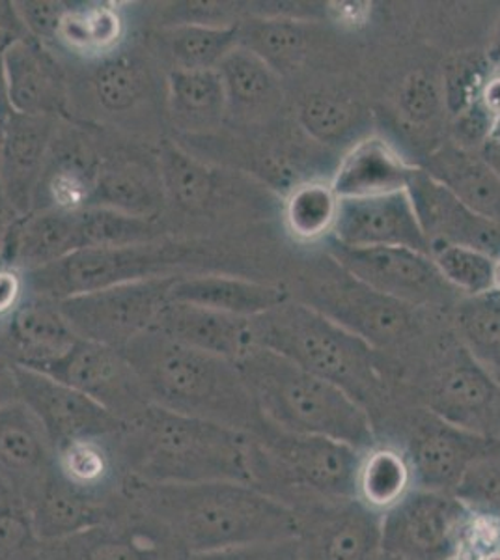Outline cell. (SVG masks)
<instances>
[{
    "label": "cell",
    "instance_id": "f6af8a7d",
    "mask_svg": "<svg viewBox=\"0 0 500 560\" xmlns=\"http://www.w3.org/2000/svg\"><path fill=\"white\" fill-rule=\"evenodd\" d=\"M95 97L108 113H124L137 107L144 97L147 79L133 60L113 57L103 60L94 73Z\"/></svg>",
    "mask_w": 500,
    "mask_h": 560
},
{
    "label": "cell",
    "instance_id": "d4e9b609",
    "mask_svg": "<svg viewBox=\"0 0 500 560\" xmlns=\"http://www.w3.org/2000/svg\"><path fill=\"white\" fill-rule=\"evenodd\" d=\"M51 116L15 115L0 144V182L10 205L25 211L38 189L45 153L51 144Z\"/></svg>",
    "mask_w": 500,
    "mask_h": 560
},
{
    "label": "cell",
    "instance_id": "1f68e13d",
    "mask_svg": "<svg viewBox=\"0 0 500 560\" xmlns=\"http://www.w3.org/2000/svg\"><path fill=\"white\" fill-rule=\"evenodd\" d=\"M168 108L176 126L208 133L226 120V94L217 70H171L166 77Z\"/></svg>",
    "mask_w": 500,
    "mask_h": 560
},
{
    "label": "cell",
    "instance_id": "816d5d0a",
    "mask_svg": "<svg viewBox=\"0 0 500 560\" xmlns=\"http://www.w3.org/2000/svg\"><path fill=\"white\" fill-rule=\"evenodd\" d=\"M234 10L224 2H184L168 10L171 25L230 26L240 21L232 18Z\"/></svg>",
    "mask_w": 500,
    "mask_h": 560
},
{
    "label": "cell",
    "instance_id": "52a82bcc",
    "mask_svg": "<svg viewBox=\"0 0 500 560\" xmlns=\"http://www.w3.org/2000/svg\"><path fill=\"white\" fill-rule=\"evenodd\" d=\"M190 248L165 240L135 247L81 248L51 266L23 273L28 293L62 301L135 280L174 277Z\"/></svg>",
    "mask_w": 500,
    "mask_h": 560
},
{
    "label": "cell",
    "instance_id": "836d02e7",
    "mask_svg": "<svg viewBox=\"0 0 500 560\" xmlns=\"http://www.w3.org/2000/svg\"><path fill=\"white\" fill-rule=\"evenodd\" d=\"M312 23L293 15H260L240 21V45L261 58L280 77L303 62Z\"/></svg>",
    "mask_w": 500,
    "mask_h": 560
},
{
    "label": "cell",
    "instance_id": "681fc988",
    "mask_svg": "<svg viewBox=\"0 0 500 560\" xmlns=\"http://www.w3.org/2000/svg\"><path fill=\"white\" fill-rule=\"evenodd\" d=\"M182 560H301L298 538L260 541L208 553H185Z\"/></svg>",
    "mask_w": 500,
    "mask_h": 560
},
{
    "label": "cell",
    "instance_id": "ee69618b",
    "mask_svg": "<svg viewBox=\"0 0 500 560\" xmlns=\"http://www.w3.org/2000/svg\"><path fill=\"white\" fill-rule=\"evenodd\" d=\"M42 546L25 497L0 478V560H38Z\"/></svg>",
    "mask_w": 500,
    "mask_h": 560
},
{
    "label": "cell",
    "instance_id": "484cf974",
    "mask_svg": "<svg viewBox=\"0 0 500 560\" xmlns=\"http://www.w3.org/2000/svg\"><path fill=\"white\" fill-rule=\"evenodd\" d=\"M290 300L284 288L230 277V275H177L168 292V301L202 306L217 313L241 318H256Z\"/></svg>",
    "mask_w": 500,
    "mask_h": 560
},
{
    "label": "cell",
    "instance_id": "6da1fadb",
    "mask_svg": "<svg viewBox=\"0 0 500 560\" xmlns=\"http://www.w3.org/2000/svg\"><path fill=\"white\" fill-rule=\"evenodd\" d=\"M127 503L165 528L184 553H208L298 536L288 504L248 482L144 485L127 478Z\"/></svg>",
    "mask_w": 500,
    "mask_h": 560
},
{
    "label": "cell",
    "instance_id": "4fadbf2b",
    "mask_svg": "<svg viewBox=\"0 0 500 560\" xmlns=\"http://www.w3.org/2000/svg\"><path fill=\"white\" fill-rule=\"evenodd\" d=\"M13 372L20 400L42 422L55 453L75 441L111 440L124 428L115 415L81 390L21 364H13Z\"/></svg>",
    "mask_w": 500,
    "mask_h": 560
},
{
    "label": "cell",
    "instance_id": "74e56055",
    "mask_svg": "<svg viewBox=\"0 0 500 560\" xmlns=\"http://www.w3.org/2000/svg\"><path fill=\"white\" fill-rule=\"evenodd\" d=\"M55 467L71 486L97 495H108L124 469L116 438L75 441L62 446L55 453Z\"/></svg>",
    "mask_w": 500,
    "mask_h": 560
},
{
    "label": "cell",
    "instance_id": "c3c4849f",
    "mask_svg": "<svg viewBox=\"0 0 500 560\" xmlns=\"http://www.w3.org/2000/svg\"><path fill=\"white\" fill-rule=\"evenodd\" d=\"M456 495L478 516L500 522V456H488L470 467Z\"/></svg>",
    "mask_w": 500,
    "mask_h": 560
},
{
    "label": "cell",
    "instance_id": "f907efd6",
    "mask_svg": "<svg viewBox=\"0 0 500 560\" xmlns=\"http://www.w3.org/2000/svg\"><path fill=\"white\" fill-rule=\"evenodd\" d=\"M15 12L21 23L39 39H58V31L62 25L63 15L70 8L62 2H49V0H28L18 2Z\"/></svg>",
    "mask_w": 500,
    "mask_h": 560
},
{
    "label": "cell",
    "instance_id": "5b68a950",
    "mask_svg": "<svg viewBox=\"0 0 500 560\" xmlns=\"http://www.w3.org/2000/svg\"><path fill=\"white\" fill-rule=\"evenodd\" d=\"M235 364L269 427L340 441L359 451L377 443L372 417L359 401L290 359L253 348Z\"/></svg>",
    "mask_w": 500,
    "mask_h": 560
},
{
    "label": "cell",
    "instance_id": "11a10c76",
    "mask_svg": "<svg viewBox=\"0 0 500 560\" xmlns=\"http://www.w3.org/2000/svg\"><path fill=\"white\" fill-rule=\"evenodd\" d=\"M481 105L488 110L491 120L500 116V73H491L481 94Z\"/></svg>",
    "mask_w": 500,
    "mask_h": 560
},
{
    "label": "cell",
    "instance_id": "277c9868",
    "mask_svg": "<svg viewBox=\"0 0 500 560\" xmlns=\"http://www.w3.org/2000/svg\"><path fill=\"white\" fill-rule=\"evenodd\" d=\"M153 406L258 435L266 420L234 361L148 329L121 350Z\"/></svg>",
    "mask_w": 500,
    "mask_h": 560
},
{
    "label": "cell",
    "instance_id": "d6a6232c",
    "mask_svg": "<svg viewBox=\"0 0 500 560\" xmlns=\"http://www.w3.org/2000/svg\"><path fill=\"white\" fill-rule=\"evenodd\" d=\"M412 490L411 465L399 446L377 441L362 451L354 475V499L359 503L383 516Z\"/></svg>",
    "mask_w": 500,
    "mask_h": 560
},
{
    "label": "cell",
    "instance_id": "ffe728a7",
    "mask_svg": "<svg viewBox=\"0 0 500 560\" xmlns=\"http://www.w3.org/2000/svg\"><path fill=\"white\" fill-rule=\"evenodd\" d=\"M28 509L42 541L63 540L127 516L113 497L97 495L71 486L58 475L57 467L28 499Z\"/></svg>",
    "mask_w": 500,
    "mask_h": 560
},
{
    "label": "cell",
    "instance_id": "7402d4cb",
    "mask_svg": "<svg viewBox=\"0 0 500 560\" xmlns=\"http://www.w3.org/2000/svg\"><path fill=\"white\" fill-rule=\"evenodd\" d=\"M55 471V446L23 401L0 408V478L12 485L26 503Z\"/></svg>",
    "mask_w": 500,
    "mask_h": 560
},
{
    "label": "cell",
    "instance_id": "83f0119b",
    "mask_svg": "<svg viewBox=\"0 0 500 560\" xmlns=\"http://www.w3.org/2000/svg\"><path fill=\"white\" fill-rule=\"evenodd\" d=\"M425 171L463 205L500 226V173L489 161L450 144L431 153Z\"/></svg>",
    "mask_w": 500,
    "mask_h": 560
},
{
    "label": "cell",
    "instance_id": "7bdbcfd3",
    "mask_svg": "<svg viewBox=\"0 0 500 560\" xmlns=\"http://www.w3.org/2000/svg\"><path fill=\"white\" fill-rule=\"evenodd\" d=\"M431 258L450 287L462 298H480L495 292L493 256L476 248L460 245H441L431 250Z\"/></svg>",
    "mask_w": 500,
    "mask_h": 560
},
{
    "label": "cell",
    "instance_id": "db71d44e",
    "mask_svg": "<svg viewBox=\"0 0 500 560\" xmlns=\"http://www.w3.org/2000/svg\"><path fill=\"white\" fill-rule=\"evenodd\" d=\"M18 400H20V395H18L13 363L8 361L7 357L0 355V408Z\"/></svg>",
    "mask_w": 500,
    "mask_h": 560
},
{
    "label": "cell",
    "instance_id": "60d3db41",
    "mask_svg": "<svg viewBox=\"0 0 500 560\" xmlns=\"http://www.w3.org/2000/svg\"><path fill=\"white\" fill-rule=\"evenodd\" d=\"M83 248L135 247L163 240L155 219L129 215L111 208H84L79 211Z\"/></svg>",
    "mask_w": 500,
    "mask_h": 560
},
{
    "label": "cell",
    "instance_id": "f546056e",
    "mask_svg": "<svg viewBox=\"0 0 500 560\" xmlns=\"http://www.w3.org/2000/svg\"><path fill=\"white\" fill-rule=\"evenodd\" d=\"M161 174L137 161H120L94 176L89 208H111L129 215L155 219L165 205Z\"/></svg>",
    "mask_w": 500,
    "mask_h": 560
},
{
    "label": "cell",
    "instance_id": "5bb4252c",
    "mask_svg": "<svg viewBox=\"0 0 500 560\" xmlns=\"http://www.w3.org/2000/svg\"><path fill=\"white\" fill-rule=\"evenodd\" d=\"M338 277L314 292V300L306 305L335 319L380 353L404 346L415 337L418 308L374 292L342 269Z\"/></svg>",
    "mask_w": 500,
    "mask_h": 560
},
{
    "label": "cell",
    "instance_id": "b9f144b4",
    "mask_svg": "<svg viewBox=\"0 0 500 560\" xmlns=\"http://www.w3.org/2000/svg\"><path fill=\"white\" fill-rule=\"evenodd\" d=\"M124 23L113 8L90 7L68 10L58 31V39L84 55H100L115 47L121 38Z\"/></svg>",
    "mask_w": 500,
    "mask_h": 560
},
{
    "label": "cell",
    "instance_id": "d6986e66",
    "mask_svg": "<svg viewBox=\"0 0 500 560\" xmlns=\"http://www.w3.org/2000/svg\"><path fill=\"white\" fill-rule=\"evenodd\" d=\"M418 221L430 242L431 250L441 245L469 247L500 258V226L478 215L450 192L438 179L417 166L407 185Z\"/></svg>",
    "mask_w": 500,
    "mask_h": 560
},
{
    "label": "cell",
    "instance_id": "9f6ffc18",
    "mask_svg": "<svg viewBox=\"0 0 500 560\" xmlns=\"http://www.w3.org/2000/svg\"><path fill=\"white\" fill-rule=\"evenodd\" d=\"M488 58L491 65H500V25L495 33L493 42L489 45Z\"/></svg>",
    "mask_w": 500,
    "mask_h": 560
},
{
    "label": "cell",
    "instance_id": "cb8c5ba5",
    "mask_svg": "<svg viewBox=\"0 0 500 560\" xmlns=\"http://www.w3.org/2000/svg\"><path fill=\"white\" fill-rule=\"evenodd\" d=\"M417 166L381 137L353 142L336 166L330 185L340 198H367L406 191Z\"/></svg>",
    "mask_w": 500,
    "mask_h": 560
},
{
    "label": "cell",
    "instance_id": "ab89813d",
    "mask_svg": "<svg viewBox=\"0 0 500 560\" xmlns=\"http://www.w3.org/2000/svg\"><path fill=\"white\" fill-rule=\"evenodd\" d=\"M340 211V197L330 182L309 179L295 185L284 202V223L295 240L304 243L329 240Z\"/></svg>",
    "mask_w": 500,
    "mask_h": 560
},
{
    "label": "cell",
    "instance_id": "4316f807",
    "mask_svg": "<svg viewBox=\"0 0 500 560\" xmlns=\"http://www.w3.org/2000/svg\"><path fill=\"white\" fill-rule=\"evenodd\" d=\"M217 71L226 94V118L266 120L282 105L284 90L279 73L245 47L237 45Z\"/></svg>",
    "mask_w": 500,
    "mask_h": 560
},
{
    "label": "cell",
    "instance_id": "30bf717a",
    "mask_svg": "<svg viewBox=\"0 0 500 560\" xmlns=\"http://www.w3.org/2000/svg\"><path fill=\"white\" fill-rule=\"evenodd\" d=\"M476 516L456 493L415 488L383 514V553L393 560H456Z\"/></svg>",
    "mask_w": 500,
    "mask_h": 560
},
{
    "label": "cell",
    "instance_id": "603a6c76",
    "mask_svg": "<svg viewBox=\"0 0 500 560\" xmlns=\"http://www.w3.org/2000/svg\"><path fill=\"white\" fill-rule=\"evenodd\" d=\"M153 329L165 332L182 345L234 363L256 348L253 318H241L174 301L163 306Z\"/></svg>",
    "mask_w": 500,
    "mask_h": 560
},
{
    "label": "cell",
    "instance_id": "bcb514c9",
    "mask_svg": "<svg viewBox=\"0 0 500 560\" xmlns=\"http://www.w3.org/2000/svg\"><path fill=\"white\" fill-rule=\"evenodd\" d=\"M491 62L481 57H460L444 71V108L454 116L475 107L481 102V94L491 77Z\"/></svg>",
    "mask_w": 500,
    "mask_h": 560
},
{
    "label": "cell",
    "instance_id": "f35d334b",
    "mask_svg": "<svg viewBox=\"0 0 500 560\" xmlns=\"http://www.w3.org/2000/svg\"><path fill=\"white\" fill-rule=\"evenodd\" d=\"M456 332L463 348L500 385V295L465 298L454 306Z\"/></svg>",
    "mask_w": 500,
    "mask_h": 560
},
{
    "label": "cell",
    "instance_id": "d590c367",
    "mask_svg": "<svg viewBox=\"0 0 500 560\" xmlns=\"http://www.w3.org/2000/svg\"><path fill=\"white\" fill-rule=\"evenodd\" d=\"M298 120L304 133L324 147L361 140L368 113L361 102L333 90H317L299 103Z\"/></svg>",
    "mask_w": 500,
    "mask_h": 560
},
{
    "label": "cell",
    "instance_id": "3957f363",
    "mask_svg": "<svg viewBox=\"0 0 500 560\" xmlns=\"http://www.w3.org/2000/svg\"><path fill=\"white\" fill-rule=\"evenodd\" d=\"M124 472L144 485L248 482L251 435L148 406L116 435Z\"/></svg>",
    "mask_w": 500,
    "mask_h": 560
},
{
    "label": "cell",
    "instance_id": "ba28073f",
    "mask_svg": "<svg viewBox=\"0 0 500 560\" xmlns=\"http://www.w3.org/2000/svg\"><path fill=\"white\" fill-rule=\"evenodd\" d=\"M406 385L415 395L412 404L444 422L484 440H500V385L460 340L441 348Z\"/></svg>",
    "mask_w": 500,
    "mask_h": 560
},
{
    "label": "cell",
    "instance_id": "f1b7e54d",
    "mask_svg": "<svg viewBox=\"0 0 500 560\" xmlns=\"http://www.w3.org/2000/svg\"><path fill=\"white\" fill-rule=\"evenodd\" d=\"M81 211V210H79ZM79 211H62L49 208L26 217L13 230L10 268L23 273L51 266L75 250L83 248Z\"/></svg>",
    "mask_w": 500,
    "mask_h": 560
},
{
    "label": "cell",
    "instance_id": "4dcf8cb0",
    "mask_svg": "<svg viewBox=\"0 0 500 560\" xmlns=\"http://www.w3.org/2000/svg\"><path fill=\"white\" fill-rule=\"evenodd\" d=\"M8 100L15 115L49 116L62 103V89L57 71L42 57V52L15 39L4 52Z\"/></svg>",
    "mask_w": 500,
    "mask_h": 560
},
{
    "label": "cell",
    "instance_id": "ac0fdd59",
    "mask_svg": "<svg viewBox=\"0 0 500 560\" xmlns=\"http://www.w3.org/2000/svg\"><path fill=\"white\" fill-rule=\"evenodd\" d=\"M184 555L165 528L133 510L118 522L44 541L38 560H182Z\"/></svg>",
    "mask_w": 500,
    "mask_h": 560
},
{
    "label": "cell",
    "instance_id": "8d00e7d4",
    "mask_svg": "<svg viewBox=\"0 0 500 560\" xmlns=\"http://www.w3.org/2000/svg\"><path fill=\"white\" fill-rule=\"evenodd\" d=\"M159 174L166 198L185 211H206L219 191L216 168L193 158L172 142H165L159 153Z\"/></svg>",
    "mask_w": 500,
    "mask_h": 560
},
{
    "label": "cell",
    "instance_id": "7a4b0ae2",
    "mask_svg": "<svg viewBox=\"0 0 500 560\" xmlns=\"http://www.w3.org/2000/svg\"><path fill=\"white\" fill-rule=\"evenodd\" d=\"M256 348L290 359L359 401L374 428L396 411L393 370L385 355L314 306L292 300L253 318Z\"/></svg>",
    "mask_w": 500,
    "mask_h": 560
},
{
    "label": "cell",
    "instance_id": "8fae6325",
    "mask_svg": "<svg viewBox=\"0 0 500 560\" xmlns=\"http://www.w3.org/2000/svg\"><path fill=\"white\" fill-rule=\"evenodd\" d=\"M174 277L135 280L97 292L81 293L57 301L63 319L77 337L124 350L133 338L152 329L163 306Z\"/></svg>",
    "mask_w": 500,
    "mask_h": 560
},
{
    "label": "cell",
    "instance_id": "9a60e30c",
    "mask_svg": "<svg viewBox=\"0 0 500 560\" xmlns=\"http://www.w3.org/2000/svg\"><path fill=\"white\" fill-rule=\"evenodd\" d=\"M301 560H383L381 520L357 499L295 510Z\"/></svg>",
    "mask_w": 500,
    "mask_h": 560
},
{
    "label": "cell",
    "instance_id": "91938a15",
    "mask_svg": "<svg viewBox=\"0 0 500 560\" xmlns=\"http://www.w3.org/2000/svg\"><path fill=\"white\" fill-rule=\"evenodd\" d=\"M383 560H393V559H388V557H385V559H383Z\"/></svg>",
    "mask_w": 500,
    "mask_h": 560
},
{
    "label": "cell",
    "instance_id": "680465c9",
    "mask_svg": "<svg viewBox=\"0 0 500 560\" xmlns=\"http://www.w3.org/2000/svg\"><path fill=\"white\" fill-rule=\"evenodd\" d=\"M493 454L495 456H500V440L493 443Z\"/></svg>",
    "mask_w": 500,
    "mask_h": 560
},
{
    "label": "cell",
    "instance_id": "9c48e42d",
    "mask_svg": "<svg viewBox=\"0 0 500 560\" xmlns=\"http://www.w3.org/2000/svg\"><path fill=\"white\" fill-rule=\"evenodd\" d=\"M377 441L399 446L415 488L456 493L473 465L493 454L495 441L465 432L417 404L404 406L377 430Z\"/></svg>",
    "mask_w": 500,
    "mask_h": 560
},
{
    "label": "cell",
    "instance_id": "6f0895ef",
    "mask_svg": "<svg viewBox=\"0 0 500 560\" xmlns=\"http://www.w3.org/2000/svg\"><path fill=\"white\" fill-rule=\"evenodd\" d=\"M495 293L500 295V258L497 260V266H495Z\"/></svg>",
    "mask_w": 500,
    "mask_h": 560
},
{
    "label": "cell",
    "instance_id": "e575fe53",
    "mask_svg": "<svg viewBox=\"0 0 500 560\" xmlns=\"http://www.w3.org/2000/svg\"><path fill=\"white\" fill-rule=\"evenodd\" d=\"M171 70H217L240 45V23L230 26H166L159 34Z\"/></svg>",
    "mask_w": 500,
    "mask_h": 560
},
{
    "label": "cell",
    "instance_id": "8992f818",
    "mask_svg": "<svg viewBox=\"0 0 500 560\" xmlns=\"http://www.w3.org/2000/svg\"><path fill=\"white\" fill-rule=\"evenodd\" d=\"M362 451L340 441L269 427L251 435L253 485L290 509L354 499Z\"/></svg>",
    "mask_w": 500,
    "mask_h": 560
},
{
    "label": "cell",
    "instance_id": "2e32d148",
    "mask_svg": "<svg viewBox=\"0 0 500 560\" xmlns=\"http://www.w3.org/2000/svg\"><path fill=\"white\" fill-rule=\"evenodd\" d=\"M44 374L81 390L127 424L152 401L121 350L79 340L75 348Z\"/></svg>",
    "mask_w": 500,
    "mask_h": 560
},
{
    "label": "cell",
    "instance_id": "7c38bea8",
    "mask_svg": "<svg viewBox=\"0 0 500 560\" xmlns=\"http://www.w3.org/2000/svg\"><path fill=\"white\" fill-rule=\"evenodd\" d=\"M338 268L374 292L412 308H444L465 300L450 287L430 255L412 248H351L327 240Z\"/></svg>",
    "mask_w": 500,
    "mask_h": 560
},
{
    "label": "cell",
    "instance_id": "44dd1931",
    "mask_svg": "<svg viewBox=\"0 0 500 560\" xmlns=\"http://www.w3.org/2000/svg\"><path fill=\"white\" fill-rule=\"evenodd\" d=\"M79 340L57 301L26 292L8 318L4 357L13 364L44 372L68 355Z\"/></svg>",
    "mask_w": 500,
    "mask_h": 560
},
{
    "label": "cell",
    "instance_id": "f5cc1de1",
    "mask_svg": "<svg viewBox=\"0 0 500 560\" xmlns=\"http://www.w3.org/2000/svg\"><path fill=\"white\" fill-rule=\"evenodd\" d=\"M25 279L18 269H0V318H10L25 298Z\"/></svg>",
    "mask_w": 500,
    "mask_h": 560
},
{
    "label": "cell",
    "instance_id": "e0dca14e",
    "mask_svg": "<svg viewBox=\"0 0 500 560\" xmlns=\"http://www.w3.org/2000/svg\"><path fill=\"white\" fill-rule=\"evenodd\" d=\"M333 242L351 248H412L431 256V245L418 221L409 192L367 198H340Z\"/></svg>",
    "mask_w": 500,
    "mask_h": 560
},
{
    "label": "cell",
    "instance_id": "7dc6e473",
    "mask_svg": "<svg viewBox=\"0 0 500 560\" xmlns=\"http://www.w3.org/2000/svg\"><path fill=\"white\" fill-rule=\"evenodd\" d=\"M444 110L443 90L426 73H412L398 92V115L407 126L428 128Z\"/></svg>",
    "mask_w": 500,
    "mask_h": 560
}]
</instances>
